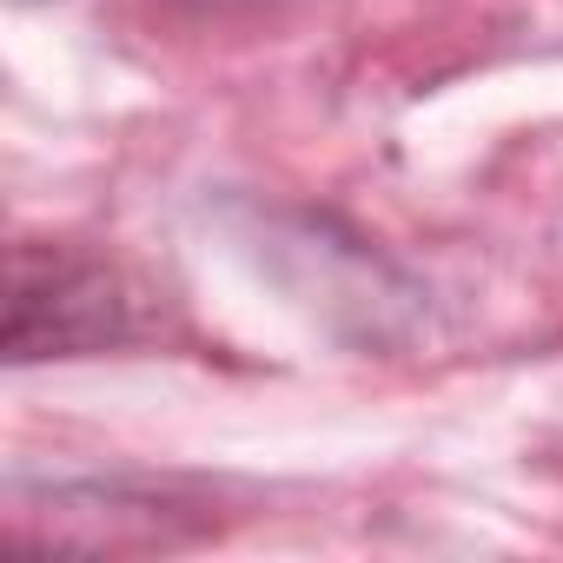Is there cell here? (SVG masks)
I'll use <instances>...</instances> for the list:
<instances>
[{"label":"cell","instance_id":"cell-1","mask_svg":"<svg viewBox=\"0 0 563 563\" xmlns=\"http://www.w3.org/2000/svg\"><path fill=\"white\" fill-rule=\"evenodd\" d=\"M120 339H133V306L120 299V278L107 265L41 252V245L14 252V306H8V358L14 365L80 358V352L120 345Z\"/></svg>","mask_w":563,"mask_h":563}]
</instances>
